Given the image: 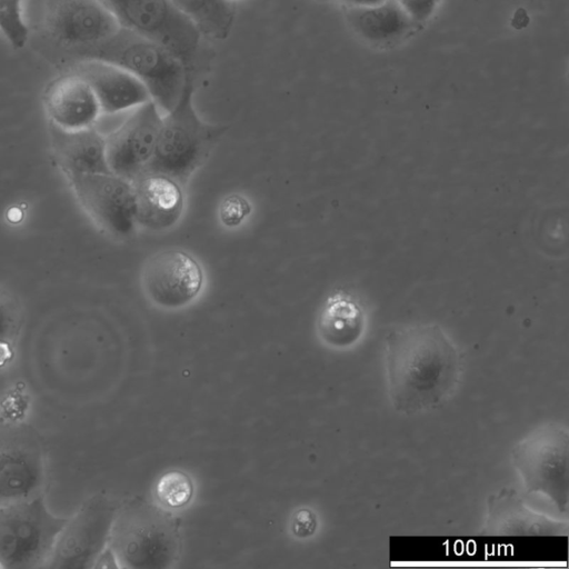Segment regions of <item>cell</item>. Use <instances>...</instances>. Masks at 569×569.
<instances>
[{"instance_id":"cell-8","label":"cell","mask_w":569,"mask_h":569,"mask_svg":"<svg viewBox=\"0 0 569 569\" xmlns=\"http://www.w3.org/2000/svg\"><path fill=\"white\" fill-rule=\"evenodd\" d=\"M568 430L556 422L536 428L511 451L527 492L546 496L560 512L568 509Z\"/></svg>"},{"instance_id":"cell-2","label":"cell","mask_w":569,"mask_h":569,"mask_svg":"<svg viewBox=\"0 0 569 569\" xmlns=\"http://www.w3.org/2000/svg\"><path fill=\"white\" fill-rule=\"evenodd\" d=\"M29 42L59 71L86 60L121 26L98 0H31Z\"/></svg>"},{"instance_id":"cell-10","label":"cell","mask_w":569,"mask_h":569,"mask_svg":"<svg viewBox=\"0 0 569 569\" xmlns=\"http://www.w3.org/2000/svg\"><path fill=\"white\" fill-rule=\"evenodd\" d=\"M43 443L33 427L22 422L0 425V505L43 495Z\"/></svg>"},{"instance_id":"cell-24","label":"cell","mask_w":569,"mask_h":569,"mask_svg":"<svg viewBox=\"0 0 569 569\" xmlns=\"http://www.w3.org/2000/svg\"><path fill=\"white\" fill-rule=\"evenodd\" d=\"M22 320V311L17 297L0 284V351L12 346Z\"/></svg>"},{"instance_id":"cell-21","label":"cell","mask_w":569,"mask_h":569,"mask_svg":"<svg viewBox=\"0 0 569 569\" xmlns=\"http://www.w3.org/2000/svg\"><path fill=\"white\" fill-rule=\"evenodd\" d=\"M353 24L371 40H387L399 37L408 27L409 16L403 10L385 4L375 8H365V11L351 16Z\"/></svg>"},{"instance_id":"cell-4","label":"cell","mask_w":569,"mask_h":569,"mask_svg":"<svg viewBox=\"0 0 569 569\" xmlns=\"http://www.w3.org/2000/svg\"><path fill=\"white\" fill-rule=\"evenodd\" d=\"M89 59L116 64L137 77L164 113L173 108L187 81L191 79L181 61L169 49L124 27L96 46L86 60Z\"/></svg>"},{"instance_id":"cell-26","label":"cell","mask_w":569,"mask_h":569,"mask_svg":"<svg viewBox=\"0 0 569 569\" xmlns=\"http://www.w3.org/2000/svg\"><path fill=\"white\" fill-rule=\"evenodd\" d=\"M317 525L316 515L310 509L302 508L293 516L292 532L299 538H306L315 533Z\"/></svg>"},{"instance_id":"cell-20","label":"cell","mask_w":569,"mask_h":569,"mask_svg":"<svg viewBox=\"0 0 569 569\" xmlns=\"http://www.w3.org/2000/svg\"><path fill=\"white\" fill-rule=\"evenodd\" d=\"M212 43L226 40L236 22V7L229 0H169Z\"/></svg>"},{"instance_id":"cell-9","label":"cell","mask_w":569,"mask_h":569,"mask_svg":"<svg viewBox=\"0 0 569 569\" xmlns=\"http://www.w3.org/2000/svg\"><path fill=\"white\" fill-rule=\"evenodd\" d=\"M118 507L104 493L88 498L67 518L46 568H93L108 547Z\"/></svg>"},{"instance_id":"cell-11","label":"cell","mask_w":569,"mask_h":569,"mask_svg":"<svg viewBox=\"0 0 569 569\" xmlns=\"http://www.w3.org/2000/svg\"><path fill=\"white\" fill-rule=\"evenodd\" d=\"M67 179L79 204L100 230L116 239L133 236L138 224L132 181L113 172Z\"/></svg>"},{"instance_id":"cell-25","label":"cell","mask_w":569,"mask_h":569,"mask_svg":"<svg viewBox=\"0 0 569 569\" xmlns=\"http://www.w3.org/2000/svg\"><path fill=\"white\" fill-rule=\"evenodd\" d=\"M251 212L249 201L240 194L226 197L219 207V218L223 226L234 228L240 226Z\"/></svg>"},{"instance_id":"cell-28","label":"cell","mask_w":569,"mask_h":569,"mask_svg":"<svg viewBox=\"0 0 569 569\" xmlns=\"http://www.w3.org/2000/svg\"><path fill=\"white\" fill-rule=\"evenodd\" d=\"M349 4H352V6H357V7H360L361 6H365V7H369V6H376V4H379L381 3V1L383 2L385 0H342Z\"/></svg>"},{"instance_id":"cell-18","label":"cell","mask_w":569,"mask_h":569,"mask_svg":"<svg viewBox=\"0 0 569 569\" xmlns=\"http://www.w3.org/2000/svg\"><path fill=\"white\" fill-rule=\"evenodd\" d=\"M366 318L363 299L356 291L336 289L325 299L319 310L318 336L331 348H349L361 338Z\"/></svg>"},{"instance_id":"cell-17","label":"cell","mask_w":569,"mask_h":569,"mask_svg":"<svg viewBox=\"0 0 569 569\" xmlns=\"http://www.w3.org/2000/svg\"><path fill=\"white\" fill-rule=\"evenodd\" d=\"M482 532L496 536L567 535L568 523L530 509L512 489H503L488 500Z\"/></svg>"},{"instance_id":"cell-23","label":"cell","mask_w":569,"mask_h":569,"mask_svg":"<svg viewBox=\"0 0 569 569\" xmlns=\"http://www.w3.org/2000/svg\"><path fill=\"white\" fill-rule=\"evenodd\" d=\"M0 32L14 50L29 42V27L23 16L22 0H0Z\"/></svg>"},{"instance_id":"cell-3","label":"cell","mask_w":569,"mask_h":569,"mask_svg":"<svg viewBox=\"0 0 569 569\" xmlns=\"http://www.w3.org/2000/svg\"><path fill=\"white\" fill-rule=\"evenodd\" d=\"M121 27L144 34L169 49L189 78L210 72L216 51L197 26L169 0H98Z\"/></svg>"},{"instance_id":"cell-27","label":"cell","mask_w":569,"mask_h":569,"mask_svg":"<svg viewBox=\"0 0 569 569\" xmlns=\"http://www.w3.org/2000/svg\"><path fill=\"white\" fill-rule=\"evenodd\" d=\"M411 19L421 20L427 18L433 10L437 0H399Z\"/></svg>"},{"instance_id":"cell-29","label":"cell","mask_w":569,"mask_h":569,"mask_svg":"<svg viewBox=\"0 0 569 569\" xmlns=\"http://www.w3.org/2000/svg\"><path fill=\"white\" fill-rule=\"evenodd\" d=\"M229 1L233 3V2H234V1H237V0H229Z\"/></svg>"},{"instance_id":"cell-19","label":"cell","mask_w":569,"mask_h":569,"mask_svg":"<svg viewBox=\"0 0 569 569\" xmlns=\"http://www.w3.org/2000/svg\"><path fill=\"white\" fill-rule=\"evenodd\" d=\"M54 158L64 176L111 172L106 150V137L93 127L66 130L50 123Z\"/></svg>"},{"instance_id":"cell-7","label":"cell","mask_w":569,"mask_h":569,"mask_svg":"<svg viewBox=\"0 0 569 569\" xmlns=\"http://www.w3.org/2000/svg\"><path fill=\"white\" fill-rule=\"evenodd\" d=\"M108 547L118 567L162 568L177 549L172 523L152 506L131 501L118 507Z\"/></svg>"},{"instance_id":"cell-14","label":"cell","mask_w":569,"mask_h":569,"mask_svg":"<svg viewBox=\"0 0 569 569\" xmlns=\"http://www.w3.org/2000/svg\"><path fill=\"white\" fill-rule=\"evenodd\" d=\"M42 103L50 123L77 130L93 127L102 113L89 82L77 71H60L43 89Z\"/></svg>"},{"instance_id":"cell-15","label":"cell","mask_w":569,"mask_h":569,"mask_svg":"<svg viewBox=\"0 0 569 569\" xmlns=\"http://www.w3.org/2000/svg\"><path fill=\"white\" fill-rule=\"evenodd\" d=\"M132 183L138 227L163 231L179 222L186 204L183 182L163 172L146 170Z\"/></svg>"},{"instance_id":"cell-6","label":"cell","mask_w":569,"mask_h":569,"mask_svg":"<svg viewBox=\"0 0 569 569\" xmlns=\"http://www.w3.org/2000/svg\"><path fill=\"white\" fill-rule=\"evenodd\" d=\"M66 521L49 510L43 495L0 505V568H46Z\"/></svg>"},{"instance_id":"cell-16","label":"cell","mask_w":569,"mask_h":569,"mask_svg":"<svg viewBox=\"0 0 569 569\" xmlns=\"http://www.w3.org/2000/svg\"><path fill=\"white\" fill-rule=\"evenodd\" d=\"M69 69L77 71L89 82L102 113L112 114L136 109L152 100L147 87L137 77L116 64L89 59L79 61Z\"/></svg>"},{"instance_id":"cell-5","label":"cell","mask_w":569,"mask_h":569,"mask_svg":"<svg viewBox=\"0 0 569 569\" xmlns=\"http://www.w3.org/2000/svg\"><path fill=\"white\" fill-rule=\"evenodd\" d=\"M197 82L189 79L177 103L162 116L152 160L147 170L172 176L183 182L207 161L227 126L203 121L193 96Z\"/></svg>"},{"instance_id":"cell-13","label":"cell","mask_w":569,"mask_h":569,"mask_svg":"<svg viewBox=\"0 0 569 569\" xmlns=\"http://www.w3.org/2000/svg\"><path fill=\"white\" fill-rule=\"evenodd\" d=\"M162 112L151 100L106 137L107 160L111 172L130 181L143 173L153 157L162 122Z\"/></svg>"},{"instance_id":"cell-22","label":"cell","mask_w":569,"mask_h":569,"mask_svg":"<svg viewBox=\"0 0 569 569\" xmlns=\"http://www.w3.org/2000/svg\"><path fill=\"white\" fill-rule=\"evenodd\" d=\"M154 495L163 507L179 509L191 501L193 483L186 472L170 470L164 472L156 482Z\"/></svg>"},{"instance_id":"cell-12","label":"cell","mask_w":569,"mask_h":569,"mask_svg":"<svg viewBox=\"0 0 569 569\" xmlns=\"http://www.w3.org/2000/svg\"><path fill=\"white\" fill-rule=\"evenodd\" d=\"M142 289L157 307L177 310L192 303L204 286L201 263L182 249H166L151 256L142 270Z\"/></svg>"},{"instance_id":"cell-1","label":"cell","mask_w":569,"mask_h":569,"mask_svg":"<svg viewBox=\"0 0 569 569\" xmlns=\"http://www.w3.org/2000/svg\"><path fill=\"white\" fill-rule=\"evenodd\" d=\"M386 372L393 408L416 413L440 405L460 373L457 348L438 325H418L386 337Z\"/></svg>"}]
</instances>
